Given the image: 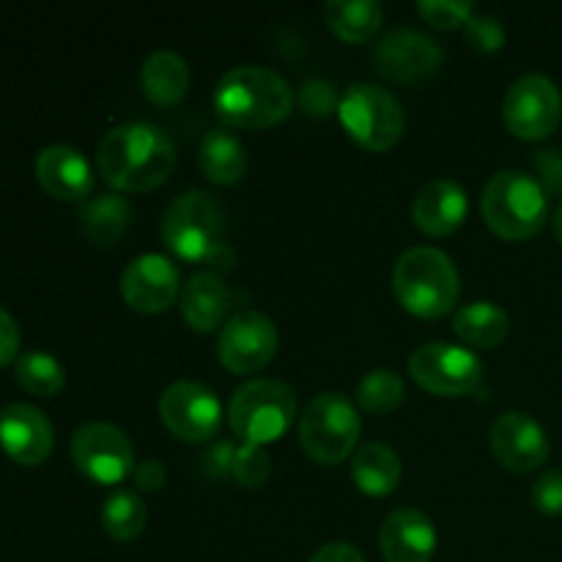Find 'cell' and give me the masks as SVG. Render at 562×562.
Masks as SVG:
<instances>
[{
    "label": "cell",
    "instance_id": "1",
    "mask_svg": "<svg viewBox=\"0 0 562 562\" xmlns=\"http://www.w3.org/2000/svg\"><path fill=\"white\" fill-rule=\"evenodd\" d=\"M97 168L115 190H151L173 173L176 146L159 124L124 121L99 140Z\"/></svg>",
    "mask_w": 562,
    "mask_h": 562
},
{
    "label": "cell",
    "instance_id": "2",
    "mask_svg": "<svg viewBox=\"0 0 562 562\" xmlns=\"http://www.w3.org/2000/svg\"><path fill=\"white\" fill-rule=\"evenodd\" d=\"M294 108L291 82L269 66H231L214 88V110L225 124L272 126Z\"/></svg>",
    "mask_w": 562,
    "mask_h": 562
},
{
    "label": "cell",
    "instance_id": "3",
    "mask_svg": "<svg viewBox=\"0 0 562 562\" xmlns=\"http://www.w3.org/2000/svg\"><path fill=\"white\" fill-rule=\"evenodd\" d=\"M393 291L401 305L423 318L450 313L461 291L453 258L431 245H415L398 256L393 267Z\"/></svg>",
    "mask_w": 562,
    "mask_h": 562
},
{
    "label": "cell",
    "instance_id": "4",
    "mask_svg": "<svg viewBox=\"0 0 562 562\" xmlns=\"http://www.w3.org/2000/svg\"><path fill=\"white\" fill-rule=\"evenodd\" d=\"M228 212L206 190H187L162 214V239L184 261L209 263L228 247Z\"/></svg>",
    "mask_w": 562,
    "mask_h": 562
},
{
    "label": "cell",
    "instance_id": "5",
    "mask_svg": "<svg viewBox=\"0 0 562 562\" xmlns=\"http://www.w3.org/2000/svg\"><path fill=\"white\" fill-rule=\"evenodd\" d=\"M483 220L503 239H527L547 223L549 195L536 176L519 168L497 170L483 187Z\"/></svg>",
    "mask_w": 562,
    "mask_h": 562
},
{
    "label": "cell",
    "instance_id": "6",
    "mask_svg": "<svg viewBox=\"0 0 562 562\" xmlns=\"http://www.w3.org/2000/svg\"><path fill=\"white\" fill-rule=\"evenodd\" d=\"M296 393L283 379H247L234 390L228 420L247 445H267L283 437L296 420Z\"/></svg>",
    "mask_w": 562,
    "mask_h": 562
},
{
    "label": "cell",
    "instance_id": "7",
    "mask_svg": "<svg viewBox=\"0 0 562 562\" xmlns=\"http://www.w3.org/2000/svg\"><path fill=\"white\" fill-rule=\"evenodd\" d=\"M362 423L355 401L344 393H318L300 417V445L318 464H340L360 439Z\"/></svg>",
    "mask_w": 562,
    "mask_h": 562
},
{
    "label": "cell",
    "instance_id": "8",
    "mask_svg": "<svg viewBox=\"0 0 562 562\" xmlns=\"http://www.w3.org/2000/svg\"><path fill=\"white\" fill-rule=\"evenodd\" d=\"M338 115L346 132L371 151H384L404 135L406 113L393 91L373 82H351L340 93Z\"/></svg>",
    "mask_w": 562,
    "mask_h": 562
},
{
    "label": "cell",
    "instance_id": "9",
    "mask_svg": "<svg viewBox=\"0 0 562 562\" xmlns=\"http://www.w3.org/2000/svg\"><path fill=\"white\" fill-rule=\"evenodd\" d=\"M562 119V93L552 77L541 71L521 75L503 97V121L521 140H543Z\"/></svg>",
    "mask_w": 562,
    "mask_h": 562
},
{
    "label": "cell",
    "instance_id": "10",
    "mask_svg": "<svg viewBox=\"0 0 562 562\" xmlns=\"http://www.w3.org/2000/svg\"><path fill=\"white\" fill-rule=\"evenodd\" d=\"M409 373L428 393L464 395L483 382V362L467 346L428 340L409 355Z\"/></svg>",
    "mask_w": 562,
    "mask_h": 562
},
{
    "label": "cell",
    "instance_id": "11",
    "mask_svg": "<svg viewBox=\"0 0 562 562\" xmlns=\"http://www.w3.org/2000/svg\"><path fill=\"white\" fill-rule=\"evenodd\" d=\"M71 461L82 475L97 483H119L135 470V448L119 426L104 420H88L71 434Z\"/></svg>",
    "mask_w": 562,
    "mask_h": 562
},
{
    "label": "cell",
    "instance_id": "12",
    "mask_svg": "<svg viewBox=\"0 0 562 562\" xmlns=\"http://www.w3.org/2000/svg\"><path fill=\"white\" fill-rule=\"evenodd\" d=\"M159 415L165 426L184 442H209L220 431L223 406L206 384L179 379L159 395Z\"/></svg>",
    "mask_w": 562,
    "mask_h": 562
},
{
    "label": "cell",
    "instance_id": "13",
    "mask_svg": "<svg viewBox=\"0 0 562 562\" xmlns=\"http://www.w3.org/2000/svg\"><path fill=\"white\" fill-rule=\"evenodd\" d=\"M445 49L431 33L412 25H398L384 33L373 47V64L384 77L401 82H417L437 75Z\"/></svg>",
    "mask_w": 562,
    "mask_h": 562
},
{
    "label": "cell",
    "instance_id": "14",
    "mask_svg": "<svg viewBox=\"0 0 562 562\" xmlns=\"http://www.w3.org/2000/svg\"><path fill=\"white\" fill-rule=\"evenodd\" d=\"M278 327L261 311H239L223 324L217 338V357L228 371L256 373L278 351Z\"/></svg>",
    "mask_w": 562,
    "mask_h": 562
},
{
    "label": "cell",
    "instance_id": "15",
    "mask_svg": "<svg viewBox=\"0 0 562 562\" xmlns=\"http://www.w3.org/2000/svg\"><path fill=\"white\" fill-rule=\"evenodd\" d=\"M181 289L179 267L162 252H143L121 272V294L140 313H159L173 305Z\"/></svg>",
    "mask_w": 562,
    "mask_h": 562
},
{
    "label": "cell",
    "instance_id": "16",
    "mask_svg": "<svg viewBox=\"0 0 562 562\" xmlns=\"http://www.w3.org/2000/svg\"><path fill=\"white\" fill-rule=\"evenodd\" d=\"M492 450L503 467L514 472H530L549 459L547 431L527 412H503L492 426Z\"/></svg>",
    "mask_w": 562,
    "mask_h": 562
},
{
    "label": "cell",
    "instance_id": "17",
    "mask_svg": "<svg viewBox=\"0 0 562 562\" xmlns=\"http://www.w3.org/2000/svg\"><path fill=\"white\" fill-rule=\"evenodd\" d=\"M55 431L49 417L33 404L16 401L0 412V448L16 464L36 467L53 453Z\"/></svg>",
    "mask_w": 562,
    "mask_h": 562
},
{
    "label": "cell",
    "instance_id": "18",
    "mask_svg": "<svg viewBox=\"0 0 562 562\" xmlns=\"http://www.w3.org/2000/svg\"><path fill=\"white\" fill-rule=\"evenodd\" d=\"M36 179L60 201H82L93 190V168L86 154L66 143H53L36 154Z\"/></svg>",
    "mask_w": 562,
    "mask_h": 562
},
{
    "label": "cell",
    "instance_id": "19",
    "mask_svg": "<svg viewBox=\"0 0 562 562\" xmlns=\"http://www.w3.org/2000/svg\"><path fill=\"white\" fill-rule=\"evenodd\" d=\"M379 549L387 562H428L437 549V527L420 508H398L379 530Z\"/></svg>",
    "mask_w": 562,
    "mask_h": 562
},
{
    "label": "cell",
    "instance_id": "20",
    "mask_svg": "<svg viewBox=\"0 0 562 562\" xmlns=\"http://www.w3.org/2000/svg\"><path fill=\"white\" fill-rule=\"evenodd\" d=\"M470 212L467 190L456 179H431L412 201V220L431 236H448L464 223Z\"/></svg>",
    "mask_w": 562,
    "mask_h": 562
},
{
    "label": "cell",
    "instance_id": "21",
    "mask_svg": "<svg viewBox=\"0 0 562 562\" xmlns=\"http://www.w3.org/2000/svg\"><path fill=\"white\" fill-rule=\"evenodd\" d=\"M231 291L217 272H195L181 289V313L198 333L223 329L231 313Z\"/></svg>",
    "mask_w": 562,
    "mask_h": 562
},
{
    "label": "cell",
    "instance_id": "22",
    "mask_svg": "<svg viewBox=\"0 0 562 562\" xmlns=\"http://www.w3.org/2000/svg\"><path fill=\"white\" fill-rule=\"evenodd\" d=\"M143 93L159 108L181 102L190 88V66L173 49H154L140 69Z\"/></svg>",
    "mask_w": 562,
    "mask_h": 562
},
{
    "label": "cell",
    "instance_id": "23",
    "mask_svg": "<svg viewBox=\"0 0 562 562\" xmlns=\"http://www.w3.org/2000/svg\"><path fill=\"white\" fill-rule=\"evenodd\" d=\"M198 162L201 170L217 184H236L247 170L245 143L228 132L225 126L203 132L201 146H198Z\"/></svg>",
    "mask_w": 562,
    "mask_h": 562
},
{
    "label": "cell",
    "instance_id": "24",
    "mask_svg": "<svg viewBox=\"0 0 562 562\" xmlns=\"http://www.w3.org/2000/svg\"><path fill=\"white\" fill-rule=\"evenodd\" d=\"M351 477L360 492L371 494V497H384V494L395 492L401 481V456L390 445L371 439L351 459Z\"/></svg>",
    "mask_w": 562,
    "mask_h": 562
},
{
    "label": "cell",
    "instance_id": "25",
    "mask_svg": "<svg viewBox=\"0 0 562 562\" xmlns=\"http://www.w3.org/2000/svg\"><path fill=\"white\" fill-rule=\"evenodd\" d=\"M80 223L97 245H115L132 223V203L121 192H99L80 206Z\"/></svg>",
    "mask_w": 562,
    "mask_h": 562
},
{
    "label": "cell",
    "instance_id": "26",
    "mask_svg": "<svg viewBox=\"0 0 562 562\" xmlns=\"http://www.w3.org/2000/svg\"><path fill=\"white\" fill-rule=\"evenodd\" d=\"M453 329L461 340L470 346H481V349H492V346L503 344L508 338L510 318L497 302L477 300L470 305L459 307L453 316Z\"/></svg>",
    "mask_w": 562,
    "mask_h": 562
},
{
    "label": "cell",
    "instance_id": "27",
    "mask_svg": "<svg viewBox=\"0 0 562 562\" xmlns=\"http://www.w3.org/2000/svg\"><path fill=\"white\" fill-rule=\"evenodd\" d=\"M324 16L335 36L344 42L360 44L379 31L384 16V5L379 0H327Z\"/></svg>",
    "mask_w": 562,
    "mask_h": 562
},
{
    "label": "cell",
    "instance_id": "28",
    "mask_svg": "<svg viewBox=\"0 0 562 562\" xmlns=\"http://www.w3.org/2000/svg\"><path fill=\"white\" fill-rule=\"evenodd\" d=\"M148 508L132 488H115L102 503V527L115 541H132L146 530Z\"/></svg>",
    "mask_w": 562,
    "mask_h": 562
},
{
    "label": "cell",
    "instance_id": "29",
    "mask_svg": "<svg viewBox=\"0 0 562 562\" xmlns=\"http://www.w3.org/2000/svg\"><path fill=\"white\" fill-rule=\"evenodd\" d=\"M16 382L33 395H55L66 382V371L53 355L42 349H33L20 355L16 360Z\"/></svg>",
    "mask_w": 562,
    "mask_h": 562
},
{
    "label": "cell",
    "instance_id": "30",
    "mask_svg": "<svg viewBox=\"0 0 562 562\" xmlns=\"http://www.w3.org/2000/svg\"><path fill=\"white\" fill-rule=\"evenodd\" d=\"M404 395L406 384L393 368H373L357 384V401H360V406L368 412H376V415L395 409L404 401Z\"/></svg>",
    "mask_w": 562,
    "mask_h": 562
},
{
    "label": "cell",
    "instance_id": "31",
    "mask_svg": "<svg viewBox=\"0 0 562 562\" xmlns=\"http://www.w3.org/2000/svg\"><path fill=\"white\" fill-rule=\"evenodd\" d=\"M272 472V456L263 445L241 442L234 453V477L245 488H258L269 481Z\"/></svg>",
    "mask_w": 562,
    "mask_h": 562
},
{
    "label": "cell",
    "instance_id": "32",
    "mask_svg": "<svg viewBox=\"0 0 562 562\" xmlns=\"http://www.w3.org/2000/svg\"><path fill=\"white\" fill-rule=\"evenodd\" d=\"M417 11L426 16V22H431L434 27H442V31H450V27L467 25L472 14H475V5L472 0H420L417 3Z\"/></svg>",
    "mask_w": 562,
    "mask_h": 562
},
{
    "label": "cell",
    "instance_id": "33",
    "mask_svg": "<svg viewBox=\"0 0 562 562\" xmlns=\"http://www.w3.org/2000/svg\"><path fill=\"white\" fill-rule=\"evenodd\" d=\"M464 31L472 49H481V53H497V49L505 47V38H508L503 22L492 14H483V11H475V14L467 20Z\"/></svg>",
    "mask_w": 562,
    "mask_h": 562
},
{
    "label": "cell",
    "instance_id": "34",
    "mask_svg": "<svg viewBox=\"0 0 562 562\" xmlns=\"http://www.w3.org/2000/svg\"><path fill=\"white\" fill-rule=\"evenodd\" d=\"M296 99H300L302 110L311 115H329L333 110H338L340 104L338 88H335V82L327 80V77H307L300 86Z\"/></svg>",
    "mask_w": 562,
    "mask_h": 562
},
{
    "label": "cell",
    "instance_id": "35",
    "mask_svg": "<svg viewBox=\"0 0 562 562\" xmlns=\"http://www.w3.org/2000/svg\"><path fill=\"white\" fill-rule=\"evenodd\" d=\"M234 442L217 439V442L206 445V450L198 459V467H201V472L209 481H225L228 475H234Z\"/></svg>",
    "mask_w": 562,
    "mask_h": 562
},
{
    "label": "cell",
    "instance_id": "36",
    "mask_svg": "<svg viewBox=\"0 0 562 562\" xmlns=\"http://www.w3.org/2000/svg\"><path fill=\"white\" fill-rule=\"evenodd\" d=\"M532 505L547 516L562 514V470H547L532 483Z\"/></svg>",
    "mask_w": 562,
    "mask_h": 562
},
{
    "label": "cell",
    "instance_id": "37",
    "mask_svg": "<svg viewBox=\"0 0 562 562\" xmlns=\"http://www.w3.org/2000/svg\"><path fill=\"white\" fill-rule=\"evenodd\" d=\"M532 168L547 195L562 198V148H538L532 154Z\"/></svg>",
    "mask_w": 562,
    "mask_h": 562
},
{
    "label": "cell",
    "instance_id": "38",
    "mask_svg": "<svg viewBox=\"0 0 562 562\" xmlns=\"http://www.w3.org/2000/svg\"><path fill=\"white\" fill-rule=\"evenodd\" d=\"M20 351V324L5 307H0V368L9 366Z\"/></svg>",
    "mask_w": 562,
    "mask_h": 562
},
{
    "label": "cell",
    "instance_id": "39",
    "mask_svg": "<svg viewBox=\"0 0 562 562\" xmlns=\"http://www.w3.org/2000/svg\"><path fill=\"white\" fill-rule=\"evenodd\" d=\"M307 562H366V554H362L355 543L333 541L318 547Z\"/></svg>",
    "mask_w": 562,
    "mask_h": 562
},
{
    "label": "cell",
    "instance_id": "40",
    "mask_svg": "<svg viewBox=\"0 0 562 562\" xmlns=\"http://www.w3.org/2000/svg\"><path fill=\"white\" fill-rule=\"evenodd\" d=\"M165 464L159 459H143L137 461L135 470H132V477H135V483L140 488H148V492H157V488H162L165 483Z\"/></svg>",
    "mask_w": 562,
    "mask_h": 562
},
{
    "label": "cell",
    "instance_id": "41",
    "mask_svg": "<svg viewBox=\"0 0 562 562\" xmlns=\"http://www.w3.org/2000/svg\"><path fill=\"white\" fill-rule=\"evenodd\" d=\"M554 234H558V239H560V245H562V203H560L558 212H554Z\"/></svg>",
    "mask_w": 562,
    "mask_h": 562
},
{
    "label": "cell",
    "instance_id": "42",
    "mask_svg": "<svg viewBox=\"0 0 562 562\" xmlns=\"http://www.w3.org/2000/svg\"><path fill=\"white\" fill-rule=\"evenodd\" d=\"M0 412H3V409H0Z\"/></svg>",
    "mask_w": 562,
    "mask_h": 562
}]
</instances>
